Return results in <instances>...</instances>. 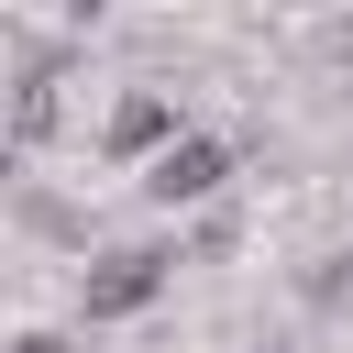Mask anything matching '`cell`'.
<instances>
[{"label":"cell","instance_id":"1","mask_svg":"<svg viewBox=\"0 0 353 353\" xmlns=\"http://www.w3.org/2000/svg\"><path fill=\"white\" fill-rule=\"evenodd\" d=\"M165 276H176L165 243H110V254L77 265V320H143L165 298Z\"/></svg>","mask_w":353,"mask_h":353},{"label":"cell","instance_id":"4","mask_svg":"<svg viewBox=\"0 0 353 353\" xmlns=\"http://www.w3.org/2000/svg\"><path fill=\"white\" fill-rule=\"evenodd\" d=\"M11 353H66V342H55V331H22V342H11Z\"/></svg>","mask_w":353,"mask_h":353},{"label":"cell","instance_id":"3","mask_svg":"<svg viewBox=\"0 0 353 353\" xmlns=\"http://www.w3.org/2000/svg\"><path fill=\"white\" fill-rule=\"evenodd\" d=\"M99 143H110L121 165H154V154H165V143H188V132H176V99H165V88H121V99H110V121H99Z\"/></svg>","mask_w":353,"mask_h":353},{"label":"cell","instance_id":"2","mask_svg":"<svg viewBox=\"0 0 353 353\" xmlns=\"http://www.w3.org/2000/svg\"><path fill=\"white\" fill-rule=\"evenodd\" d=\"M221 176H232V154H221L210 132H188V143H165V154L143 165V199H154V210H210Z\"/></svg>","mask_w":353,"mask_h":353}]
</instances>
